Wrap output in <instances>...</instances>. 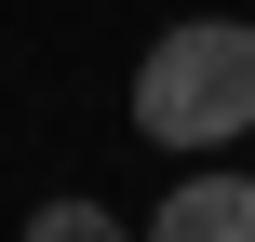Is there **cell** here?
Returning a JSON list of instances; mask_svg holds the SVG:
<instances>
[{"label": "cell", "mask_w": 255, "mask_h": 242, "mask_svg": "<svg viewBox=\"0 0 255 242\" xmlns=\"http://www.w3.org/2000/svg\"><path fill=\"white\" fill-rule=\"evenodd\" d=\"M134 135L148 148H242L255 135V27L242 13H188L134 54Z\"/></svg>", "instance_id": "obj_1"}, {"label": "cell", "mask_w": 255, "mask_h": 242, "mask_svg": "<svg viewBox=\"0 0 255 242\" xmlns=\"http://www.w3.org/2000/svg\"><path fill=\"white\" fill-rule=\"evenodd\" d=\"M13 242H134V216H108V202H40Z\"/></svg>", "instance_id": "obj_3"}, {"label": "cell", "mask_w": 255, "mask_h": 242, "mask_svg": "<svg viewBox=\"0 0 255 242\" xmlns=\"http://www.w3.org/2000/svg\"><path fill=\"white\" fill-rule=\"evenodd\" d=\"M134 242H255V175H229V162H215V175H175V202Z\"/></svg>", "instance_id": "obj_2"}]
</instances>
